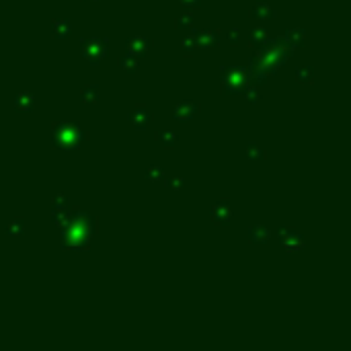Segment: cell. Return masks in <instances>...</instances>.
Returning a JSON list of instances; mask_svg holds the SVG:
<instances>
[{"instance_id": "6da1fadb", "label": "cell", "mask_w": 351, "mask_h": 351, "mask_svg": "<svg viewBox=\"0 0 351 351\" xmlns=\"http://www.w3.org/2000/svg\"><path fill=\"white\" fill-rule=\"evenodd\" d=\"M97 232V218L89 212L76 208L68 214V220L62 226V240L68 250H85Z\"/></svg>"}, {"instance_id": "7a4b0ae2", "label": "cell", "mask_w": 351, "mask_h": 351, "mask_svg": "<svg viewBox=\"0 0 351 351\" xmlns=\"http://www.w3.org/2000/svg\"><path fill=\"white\" fill-rule=\"evenodd\" d=\"M52 142L60 150H76L87 142V131L78 123L60 121L52 125Z\"/></svg>"}, {"instance_id": "3957f363", "label": "cell", "mask_w": 351, "mask_h": 351, "mask_svg": "<svg viewBox=\"0 0 351 351\" xmlns=\"http://www.w3.org/2000/svg\"><path fill=\"white\" fill-rule=\"evenodd\" d=\"M222 91L224 93H230V95H236V93H244L246 89V78H248V70L242 68V66H226L222 68Z\"/></svg>"}, {"instance_id": "277c9868", "label": "cell", "mask_w": 351, "mask_h": 351, "mask_svg": "<svg viewBox=\"0 0 351 351\" xmlns=\"http://www.w3.org/2000/svg\"><path fill=\"white\" fill-rule=\"evenodd\" d=\"M80 47H82V56H85L91 64H99L109 54V39H101V37L87 39L85 37L80 41Z\"/></svg>"}, {"instance_id": "5b68a950", "label": "cell", "mask_w": 351, "mask_h": 351, "mask_svg": "<svg viewBox=\"0 0 351 351\" xmlns=\"http://www.w3.org/2000/svg\"><path fill=\"white\" fill-rule=\"evenodd\" d=\"M197 113H199V105L193 99H183V101H179L173 109V117L177 121H189Z\"/></svg>"}, {"instance_id": "8992f818", "label": "cell", "mask_w": 351, "mask_h": 351, "mask_svg": "<svg viewBox=\"0 0 351 351\" xmlns=\"http://www.w3.org/2000/svg\"><path fill=\"white\" fill-rule=\"evenodd\" d=\"M279 242L283 248L288 250H298V248H304V238L302 234L294 228H279Z\"/></svg>"}, {"instance_id": "52a82bcc", "label": "cell", "mask_w": 351, "mask_h": 351, "mask_svg": "<svg viewBox=\"0 0 351 351\" xmlns=\"http://www.w3.org/2000/svg\"><path fill=\"white\" fill-rule=\"evenodd\" d=\"M125 45H127V54L136 56V58H142L148 54L150 49V39L144 37V35H131L125 39Z\"/></svg>"}, {"instance_id": "ba28073f", "label": "cell", "mask_w": 351, "mask_h": 351, "mask_svg": "<svg viewBox=\"0 0 351 351\" xmlns=\"http://www.w3.org/2000/svg\"><path fill=\"white\" fill-rule=\"evenodd\" d=\"M129 123L133 125V129L138 131H144L148 125H150V111L146 105H138L129 113Z\"/></svg>"}, {"instance_id": "9c48e42d", "label": "cell", "mask_w": 351, "mask_h": 351, "mask_svg": "<svg viewBox=\"0 0 351 351\" xmlns=\"http://www.w3.org/2000/svg\"><path fill=\"white\" fill-rule=\"evenodd\" d=\"M212 218H214L216 224H224V226L230 224V220H232V206H230L228 199H222V202H218L212 208Z\"/></svg>"}, {"instance_id": "30bf717a", "label": "cell", "mask_w": 351, "mask_h": 351, "mask_svg": "<svg viewBox=\"0 0 351 351\" xmlns=\"http://www.w3.org/2000/svg\"><path fill=\"white\" fill-rule=\"evenodd\" d=\"M250 19H259V21L275 19V8H271L269 2H265V0H259V2H255L253 8H250Z\"/></svg>"}, {"instance_id": "8fae6325", "label": "cell", "mask_w": 351, "mask_h": 351, "mask_svg": "<svg viewBox=\"0 0 351 351\" xmlns=\"http://www.w3.org/2000/svg\"><path fill=\"white\" fill-rule=\"evenodd\" d=\"M193 37H195V45L197 47H214L216 43H218V33L210 31V29L193 33Z\"/></svg>"}, {"instance_id": "7c38bea8", "label": "cell", "mask_w": 351, "mask_h": 351, "mask_svg": "<svg viewBox=\"0 0 351 351\" xmlns=\"http://www.w3.org/2000/svg\"><path fill=\"white\" fill-rule=\"evenodd\" d=\"M33 105H35V97H33V93L29 91H23L14 97V107L16 111H23V113H29L33 109Z\"/></svg>"}, {"instance_id": "4fadbf2b", "label": "cell", "mask_w": 351, "mask_h": 351, "mask_svg": "<svg viewBox=\"0 0 351 351\" xmlns=\"http://www.w3.org/2000/svg\"><path fill=\"white\" fill-rule=\"evenodd\" d=\"M269 236H271V230L263 224H255V226L248 228V240L250 242H267Z\"/></svg>"}, {"instance_id": "5bb4252c", "label": "cell", "mask_w": 351, "mask_h": 351, "mask_svg": "<svg viewBox=\"0 0 351 351\" xmlns=\"http://www.w3.org/2000/svg\"><path fill=\"white\" fill-rule=\"evenodd\" d=\"M70 31H72L70 21H66V19H54L52 21V35L56 39H66L70 35Z\"/></svg>"}, {"instance_id": "9a60e30c", "label": "cell", "mask_w": 351, "mask_h": 351, "mask_svg": "<svg viewBox=\"0 0 351 351\" xmlns=\"http://www.w3.org/2000/svg\"><path fill=\"white\" fill-rule=\"evenodd\" d=\"M80 101L85 105H95L99 101V87L97 85H85L80 89Z\"/></svg>"}, {"instance_id": "2e32d148", "label": "cell", "mask_w": 351, "mask_h": 351, "mask_svg": "<svg viewBox=\"0 0 351 351\" xmlns=\"http://www.w3.org/2000/svg\"><path fill=\"white\" fill-rule=\"evenodd\" d=\"M156 140H158V144H160L162 148H175L177 142H179L177 133L171 131V129H162V131H158V133H156Z\"/></svg>"}, {"instance_id": "e0dca14e", "label": "cell", "mask_w": 351, "mask_h": 351, "mask_svg": "<svg viewBox=\"0 0 351 351\" xmlns=\"http://www.w3.org/2000/svg\"><path fill=\"white\" fill-rule=\"evenodd\" d=\"M138 66H140V58L131 56V54H125V56L119 58V68H121L123 72H127V74H133V72H136V70H138Z\"/></svg>"}, {"instance_id": "ac0fdd59", "label": "cell", "mask_w": 351, "mask_h": 351, "mask_svg": "<svg viewBox=\"0 0 351 351\" xmlns=\"http://www.w3.org/2000/svg\"><path fill=\"white\" fill-rule=\"evenodd\" d=\"M296 80L300 82V85H312L314 68L312 66H300V68H296Z\"/></svg>"}, {"instance_id": "d6986e66", "label": "cell", "mask_w": 351, "mask_h": 351, "mask_svg": "<svg viewBox=\"0 0 351 351\" xmlns=\"http://www.w3.org/2000/svg\"><path fill=\"white\" fill-rule=\"evenodd\" d=\"M267 41H269V35H267V31H265V29L257 27V29H253V31H250V43L255 45V49L263 47Z\"/></svg>"}, {"instance_id": "ffe728a7", "label": "cell", "mask_w": 351, "mask_h": 351, "mask_svg": "<svg viewBox=\"0 0 351 351\" xmlns=\"http://www.w3.org/2000/svg\"><path fill=\"white\" fill-rule=\"evenodd\" d=\"M175 25H177V29H181V31H191V29H193V14H191L189 10H185L183 14L177 16Z\"/></svg>"}, {"instance_id": "44dd1931", "label": "cell", "mask_w": 351, "mask_h": 351, "mask_svg": "<svg viewBox=\"0 0 351 351\" xmlns=\"http://www.w3.org/2000/svg\"><path fill=\"white\" fill-rule=\"evenodd\" d=\"M267 78H269V74H267V72H263L261 68H253V72H250V76H248L246 80H250V85L257 89V87H263V85H265Z\"/></svg>"}, {"instance_id": "7402d4cb", "label": "cell", "mask_w": 351, "mask_h": 351, "mask_svg": "<svg viewBox=\"0 0 351 351\" xmlns=\"http://www.w3.org/2000/svg\"><path fill=\"white\" fill-rule=\"evenodd\" d=\"M286 39L290 41L292 47H300V45L304 43V29H290Z\"/></svg>"}, {"instance_id": "603a6c76", "label": "cell", "mask_w": 351, "mask_h": 351, "mask_svg": "<svg viewBox=\"0 0 351 351\" xmlns=\"http://www.w3.org/2000/svg\"><path fill=\"white\" fill-rule=\"evenodd\" d=\"M52 214L54 212H70V206H68V197L66 195H62V193H58V195H54V199H52Z\"/></svg>"}, {"instance_id": "cb8c5ba5", "label": "cell", "mask_w": 351, "mask_h": 351, "mask_svg": "<svg viewBox=\"0 0 351 351\" xmlns=\"http://www.w3.org/2000/svg\"><path fill=\"white\" fill-rule=\"evenodd\" d=\"M246 158L248 160H263L265 158V148L259 144H248L246 146Z\"/></svg>"}, {"instance_id": "d4e9b609", "label": "cell", "mask_w": 351, "mask_h": 351, "mask_svg": "<svg viewBox=\"0 0 351 351\" xmlns=\"http://www.w3.org/2000/svg\"><path fill=\"white\" fill-rule=\"evenodd\" d=\"M195 49H197V45H195L193 33H191V35H187V37H183V39H181V52L185 54V56H193V54H195Z\"/></svg>"}, {"instance_id": "484cf974", "label": "cell", "mask_w": 351, "mask_h": 351, "mask_svg": "<svg viewBox=\"0 0 351 351\" xmlns=\"http://www.w3.org/2000/svg\"><path fill=\"white\" fill-rule=\"evenodd\" d=\"M23 230H25V220L23 218H12L10 224L6 226V232H10V234H21Z\"/></svg>"}, {"instance_id": "4316f807", "label": "cell", "mask_w": 351, "mask_h": 351, "mask_svg": "<svg viewBox=\"0 0 351 351\" xmlns=\"http://www.w3.org/2000/svg\"><path fill=\"white\" fill-rule=\"evenodd\" d=\"M148 179L152 181V183H160L164 179L162 166H148Z\"/></svg>"}, {"instance_id": "83f0119b", "label": "cell", "mask_w": 351, "mask_h": 351, "mask_svg": "<svg viewBox=\"0 0 351 351\" xmlns=\"http://www.w3.org/2000/svg\"><path fill=\"white\" fill-rule=\"evenodd\" d=\"M226 41H228L230 45H234V43H238V41H240V31H238L236 27H232V29H228V31H226Z\"/></svg>"}, {"instance_id": "f1b7e54d", "label": "cell", "mask_w": 351, "mask_h": 351, "mask_svg": "<svg viewBox=\"0 0 351 351\" xmlns=\"http://www.w3.org/2000/svg\"><path fill=\"white\" fill-rule=\"evenodd\" d=\"M244 95H246V101H248V103H259V99H261V93H259L255 87L244 89Z\"/></svg>"}, {"instance_id": "f546056e", "label": "cell", "mask_w": 351, "mask_h": 351, "mask_svg": "<svg viewBox=\"0 0 351 351\" xmlns=\"http://www.w3.org/2000/svg\"><path fill=\"white\" fill-rule=\"evenodd\" d=\"M179 4L185 8V10H191V8L202 6V0H179Z\"/></svg>"}, {"instance_id": "4dcf8cb0", "label": "cell", "mask_w": 351, "mask_h": 351, "mask_svg": "<svg viewBox=\"0 0 351 351\" xmlns=\"http://www.w3.org/2000/svg\"><path fill=\"white\" fill-rule=\"evenodd\" d=\"M166 183H169V187H173L175 191H179V189H181V185H183V177H171Z\"/></svg>"}, {"instance_id": "1f68e13d", "label": "cell", "mask_w": 351, "mask_h": 351, "mask_svg": "<svg viewBox=\"0 0 351 351\" xmlns=\"http://www.w3.org/2000/svg\"><path fill=\"white\" fill-rule=\"evenodd\" d=\"M91 2H97V0H91Z\"/></svg>"}]
</instances>
